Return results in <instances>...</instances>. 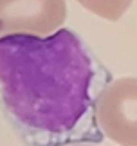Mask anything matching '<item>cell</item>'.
Wrapping results in <instances>:
<instances>
[{"label": "cell", "mask_w": 137, "mask_h": 146, "mask_svg": "<svg viewBox=\"0 0 137 146\" xmlns=\"http://www.w3.org/2000/svg\"><path fill=\"white\" fill-rule=\"evenodd\" d=\"M94 67L70 29L0 38V94L27 128L67 133L90 105Z\"/></svg>", "instance_id": "cell-1"}, {"label": "cell", "mask_w": 137, "mask_h": 146, "mask_svg": "<svg viewBox=\"0 0 137 146\" xmlns=\"http://www.w3.org/2000/svg\"><path fill=\"white\" fill-rule=\"evenodd\" d=\"M103 133L121 146H137V78H121L105 87L96 103Z\"/></svg>", "instance_id": "cell-2"}, {"label": "cell", "mask_w": 137, "mask_h": 146, "mask_svg": "<svg viewBox=\"0 0 137 146\" xmlns=\"http://www.w3.org/2000/svg\"><path fill=\"white\" fill-rule=\"evenodd\" d=\"M65 0H0V38L49 36L65 22Z\"/></svg>", "instance_id": "cell-3"}, {"label": "cell", "mask_w": 137, "mask_h": 146, "mask_svg": "<svg viewBox=\"0 0 137 146\" xmlns=\"http://www.w3.org/2000/svg\"><path fill=\"white\" fill-rule=\"evenodd\" d=\"M78 2L90 13L98 15L105 20L116 22L126 13V9L134 0H78Z\"/></svg>", "instance_id": "cell-4"}, {"label": "cell", "mask_w": 137, "mask_h": 146, "mask_svg": "<svg viewBox=\"0 0 137 146\" xmlns=\"http://www.w3.org/2000/svg\"><path fill=\"white\" fill-rule=\"evenodd\" d=\"M74 146H90V144H74Z\"/></svg>", "instance_id": "cell-5"}]
</instances>
